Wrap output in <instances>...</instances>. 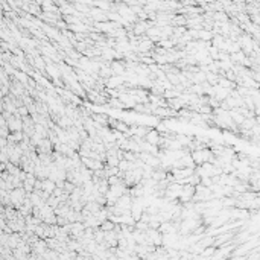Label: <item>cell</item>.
<instances>
[{
	"mask_svg": "<svg viewBox=\"0 0 260 260\" xmlns=\"http://www.w3.org/2000/svg\"><path fill=\"white\" fill-rule=\"evenodd\" d=\"M113 227H114V225H113L111 222H108V220H105V222L102 224V230H103V231H110V230H113Z\"/></svg>",
	"mask_w": 260,
	"mask_h": 260,
	"instance_id": "obj_2",
	"label": "cell"
},
{
	"mask_svg": "<svg viewBox=\"0 0 260 260\" xmlns=\"http://www.w3.org/2000/svg\"><path fill=\"white\" fill-rule=\"evenodd\" d=\"M157 138H158V135H157V133H155V131H152V133H149V134L146 135V141L152 143V145H155V143H157Z\"/></svg>",
	"mask_w": 260,
	"mask_h": 260,
	"instance_id": "obj_1",
	"label": "cell"
}]
</instances>
